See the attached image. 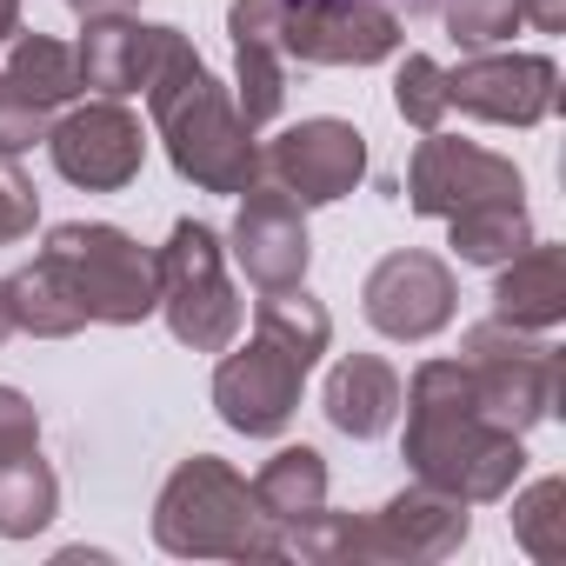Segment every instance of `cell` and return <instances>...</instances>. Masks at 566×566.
Segmentation results:
<instances>
[{"label":"cell","instance_id":"1","mask_svg":"<svg viewBox=\"0 0 566 566\" xmlns=\"http://www.w3.org/2000/svg\"><path fill=\"white\" fill-rule=\"evenodd\" d=\"M400 407H407V467L420 486L453 493L467 506H493L520 486L526 447H520V433H506L480 413L460 360H420Z\"/></svg>","mask_w":566,"mask_h":566},{"label":"cell","instance_id":"2","mask_svg":"<svg viewBox=\"0 0 566 566\" xmlns=\"http://www.w3.org/2000/svg\"><path fill=\"white\" fill-rule=\"evenodd\" d=\"M140 94H147V114H154L180 180H193L200 193H247L260 180L253 127L240 120L233 94L207 74V61L193 54V41L180 28H160V54H154V74Z\"/></svg>","mask_w":566,"mask_h":566},{"label":"cell","instance_id":"3","mask_svg":"<svg viewBox=\"0 0 566 566\" xmlns=\"http://www.w3.org/2000/svg\"><path fill=\"white\" fill-rule=\"evenodd\" d=\"M154 539L174 559H280V526L260 513L253 486L213 453H193L167 473L154 500Z\"/></svg>","mask_w":566,"mask_h":566},{"label":"cell","instance_id":"4","mask_svg":"<svg viewBox=\"0 0 566 566\" xmlns=\"http://www.w3.org/2000/svg\"><path fill=\"white\" fill-rule=\"evenodd\" d=\"M227 34L273 41L287 67H380L407 41L387 0H233Z\"/></svg>","mask_w":566,"mask_h":566},{"label":"cell","instance_id":"5","mask_svg":"<svg viewBox=\"0 0 566 566\" xmlns=\"http://www.w3.org/2000/svg\"><path fill=\"white\" fill-rule=\"evenodd\" d=\"M41 260L67 280V294L81 301L87 321L101 327H140L147 314H160V273L154 253L107 227V220H61L41 247Z\"/></svg>","mask_w":566,"mask_h":566},{"label":"cell","instance_id":"6","mask_svg":"<svg viewBox=\"0 0 566 566\" xmlns=\"http://www.w3.org/2000/svg\"><path fill=\"white\" fill-rule=\"evenodd\" d=\"M460 367H467V387L480 400V413L506 433H533L553 407H559V347L546 334H526V327H506V321H480L467 327L460 340Z\"/></svg>","mask_w":566,"mask_h":566},{"label":"cell","instance_id":"7","mask_svg":"<svg viewBox=\"0 0 566 566\" xmlns=\"http://www.w3.org/2000/svg\"><path fill=\"white\" fill-rule=\"evenodd\" d=\"M160 273V314L180 347L193 354H227L240 334V294L227 280V247L207 220H174L167 247L154 253Z\"/></svg>","mask_w":566,"mask_h":566},{"label":"cell","instance_id":"8","mask_svg":"<svg viewBox=\"0 0 566 566\" xmlns=\"http://www.w3.org/2000/svg\"><path fill=\"white\" fill-rule=\"evenodd\" d=\"M260 180L294 193L301 207H334L367 180V134L354 120H301L260 154Z\"/></svg>","mask_w":566,"mask_h":566},{"label":"cell","instance_id":"9","mask_svg":"<svg viewBox=\"0 0 566 566\" xmlns=\"http://www.w3.org/2000/svg\"><path fill=\"white\" fill-rule=\"evenodd\" d=\"M473 533L467 520V500L453 493H433V486H407L394 493L380 513H354V566L367 559H394V566H433L447 553H460Z\"/></svg>","mask_w":566,"mask_h":566},{"label":"cell","instance_id":"10","mask_svg":"<svg viewBox=\"0 0 566 566\" xmlns=\"http://www.w3.org/2000/svg\"><path fill=\"white\" fill-rule=\"evenodd\" d=\"M301 387H307V360H294L266 334H253L240 354H227L213 367V407L247 440H273L280 427H287L301 413Z\"/></svg>","mask_w":566,"mask_h":566},{"label":"cell","instance_id":"11","mask_svg":"<svg viewBox=\"0 0 566 566\" xmlns=\"http://www.w3.org/2000/svg\"><path fill=\"white\" fill-rule=\"evenodd\" d=\"M227 253L240 260V273L253 280L260 294L301 287V280H307V260H314V240H307V207H301L294 193H280L273 180H253V187L240 193V213H233Z\"/></svg>","mask_w":566,"mask_h":566},{"label":"cell","instance_id":"12","mask_svg":"<svg viewBox=\"0 0 566 566\" xmlns=\"http://www.w3.org/2000/svg\"><path fill=\"white\" fill-rule=\"evenodd\" d=\"M447 107L493 127H539L559 107V67L546 54H473L447 67Z\"/></svg>","mask_w":566,"mask_h":566},{"label":"cell","instance_id":"13","mask_svg":"<svg viewBox=\"0 0 566 566\" xmlns=\"http://www.w3.org/2000/svg\"><path fill=\"white\" fill-rule=\"evenodd\" d=\"M360 307H367V321H374L387 340H433V334L453 321V307H460L453 266H447L440 253L400 247V253H387V260L367 273Z\"/></svg>","mask_w":566,"mask_h":566},{"label":"cell","instance_id":"14","mask_svg":"<svg viewBox=\"0 0 566 566\" xmlns=\"http://www.w3.org/2000/svg\"><path fill=\"white\" fill-rule=\"evenodd\" d=\"M48 154H54L61 180H74L87 193H120L147 160V134L120 101H87V107H67L54 120Z\"/></svg>","mask_w":566,"mask_h":566},{"label":"cell","instance_id":"15","mask_svg":"<svg viewBox=\"0 0 566 566\" xmlns=\"http://www.w3.org/2000/svg\"><path fill=\"white\" fill-rule=\"evenodd\" d=\"M520 193V167L473 147V140H453V134H427L413 147V167H407V207L427 213V220H453L480 200H513Z\"/></svg>","mask_w":566,"mask_h":566},{"label":"cell","instance_id":"16","mask_svg":"<svg viewBox=\"0 0 566 566\" xmlns=\"http://www.w3.org/2000/svg\"><path fill=\"white\" fill-rule=\"evenodd\" d=\"M154 54H160V28H147L134 14H101V21H87L74 67H81V87H94L101 101H127L147 87Z\"/></svg>","mask_w":566,"mask_h":566},{"label":"cell","instance_id":"17","mask_svg":"<svg viewBox=\"0 0 566 566\" xmlns=\"http://www.w3.org/2000/svg\"><path fill=\"white\" fill-rule=\"evenodd\" d=\"M493 321L546 334L566 321V247H520L506 266H493Z\"/></svg>","mask_w":566,"mask_h":566},{"label":"cell","instance_id":"18","mask_svg":"<svg viewBox=\"0 0 566 566\" xmlns=\"http://www.w3.org/2000/svg\"><path fill=\"white\" fill-rule=\"evenodd\" d=\"M400 374L380 360V354H347L334 374H327V394H321V407H327V420L347 433V440H380L394 420H400Z\"/></svg>","mask_w":566,"mask_h":566},{"label":"cell","instance_id":"19","mask_svg":"<svg viewBox=\"0 0 566 566\" xmlns=\"http://www.w3.org/2000/svg\"><path fill=\"white\" fill-rule=\"evenodd\" d=\"M0 81H8L14 94H28L34 107H48V114L74 107V101L87 94V87H81V67H74V48H61V41H48V34H14Z\"/></svg>","mask_w":566,"mask_h":566},{"label":"cell","instance_id":"20","mask_svg":"<svg viewBox=\"0 0 566 566\" xmlns=\"http://www.w3.org/2000/svg\"><path fill=\"white\" fill-rule=\"evenodd\" d=\"M8 314H14V334H34V340H67L87 327L81 301L67 294V280L34 253V266L8 273Z\"/></svg>","mask_w":566,"mask_h":566},{"label":"cell","instance_id":"21","mask_svg":"<svg viewBox=\"0 0 566 566\" xmlns=\"http://www.w3.org/2000/svg\"><path fill=\"white\" fill-rule=\"evenodd\" d=\"M253 500L273 526H294L314 506H327V460L314 447H280L260 473H253Z\"/></svg>","mask_w":566,"mask_h":566},{"label":"cell","instance_id":"22","mask_svg":"<svg viewBox=\"0 0 566 566\" xmlns=\"http://www.w3.org/2000/svg\"><path fill=\"white\" fill-rule=\"evenodd\" d=\"M447 227H453V253L467 266H506L520 247H533V220H526L520 193L513 200H480V207L453 213Z\"/></svg>","mask_w":566,"mask_h":566},{"label":"cell","instance_id":"23","mask_svg":"<svg viewBox=\"0 0 566 566\" xmlns=\"http://www.w3.org/2000/svg\"><path fill=\"white\" fill-rule=\"evenodd\" d=\"M61 513V480L41 453L0 460V539H34Z\"/></svg>","mask_w":566,"mask_h":566},{"label":"cell","instance_id":"24","mask_svg":"<svg viewBox=\"0 0 566 566\" xmlns=\"http://www.w3.org/2000/svg\"><path fill=\"white\" fill-rule=\"evenodd\" d=\"M233 107L247 127H266L287 107V54L273 41H253V34L233 41Z\"/></svg>","mask_w":566,"mask_h":566},{"label":"cell","instance_id":"25","mask_svg":"<svg viewBox=\"0 0 566 566\" xmlns=\"http://www.w3.org/2000/svg\"><path fill=\"white\" fill-rule=\"evenodd\" d=\"M253 334H266V340H280L294 360H321L327 354V340H334V321H327V307L307 294V287H280V294H260V327Z\"/></svg>","mask_w":566,"mask_h":566},{"label":"cell","instance_id":"26","mask_svg":"<svg viewBox=\"0 0 566 566\" xmlns=\"http://www.w3.org/2000/svg\"><path fill=\"white\" fill-rule=\"evenodd\" d=\"M513 539L533 553V559H566V480L559 473H546V480H533L520 500H513Z\"/></svg>","mask_w":566,"mask_h":566},{"label":"cell","instance_id":"27","mask_svg":"<svg viewBox=\"0 0 566 566\" xmlns=\"http://www.w3.org/2000/svg\"><path fill=\"white\" fill-rule=\"evenodd\" d=\"M394 107H400L407 127L433 134V127L453 114V107H447V67H440L433 54H407L400 74H394Z\"/></svg>","mask_w":566,"mask_h":566},{"label":"cell","instance_id":"28","mask_svg":"<svg viewBox=\"0 0 566 566\" xmlns=\"http://www.w3.org/2000/svg\"><path fill=\"white\" fill-rule=\"evenodd\" d=\"M440 14H447V34H453L467 54H480V48L513 41V28H520V0H440Z\"/></svg>","mask_w":566,"mask_h":566},{"label":"cell","instance_id":"29","mask_svg":"<svg viewBox=\"0 0 566 566\" xmlns=\"http://www.w3.org/2000/svg\"><path fill=\"white\" fill-rule=\"evenodd\" d=\"M54 120L61 114H48V107H34L28 94H14L8 81H0V154H28V147H41L48 134H54Z\"/></svg>","mask_w":566,"mask_h":566},{"label":"cell","instance_id":"30","mask_svg":"<svg viewBox=\"0 0 566 566\" xmlns=\"http://www.w3.org/2000/svg\"><path fill=\"white\" fill-rule=\"evenodd\" d=\"M34 220H41V193H34V180L14 167V154H0V247L28 240Z\"/></svg>","mask_w":566,"mask_h":566},{"label":"cell","instance_id":"31","mask_svg":"<svg viewBox=\"0 0 566 566\" xmlns=\"http://www.w3.org/2000/svg\"><path fill=\"white\" fill-rule=\"evenodd\" d=\"M41 447V413L21 387H0V460H21Z\"/></svg>","mask_w":566,"mask_h":566},{"label":"cell","instance_id":"32","mask_svg":"<svg viewBox=\"0 0 566 566\" xmlns=\"http://www.w3.org/2000/svg\"><path fill=\"white\" fill-rule=\"evenodd\" d=\"M520 21H533L539 34H566V0H520Z\"/></svg>","mask_w":566,"mask_h":566},{"label":"cell","instance_id":"33","mask_svg":"<svg viewBox=\"0 0 566 566\" xmlns=\"http://www.w3.org/2000/svg\"><path fill=\"white\" fill-rule=\"evenodd\" d=\"M67 8H74L81 21H101V14H134L140 0H67Z\"/></svg>","mask_w":566,"mask_h":566},{"label":"cell","instance_id":"34","mask_svg":"<svg viewBox=\"0 0 566 566\" xmlns=\"http://www.w3.org/2000/svg\"><path fill=\"white\" fill-rule=\"evenodd\" d=\"M21 34V0H0V48Z\"/></svg>","mask_w":566,"mask_h":566},{"label":"cell","instance_id":"35","mask_svg":"<svg viewBox=\"0 0 566 566\" xmlns=\"http://www.w3.org/2000/svg\"><path fill=\"white\" fill-rule=\"evenodd\" d=\"M8 334H14V314H8V280H0V347H8Z\"/></svg>","mask_w":566,"mask_h":566},{"label":"cell","instance_id":"36","mask_svg":"<svg viewBox=\"0 0 566 566\" xmlns=\"http://www.w3.org/2000/svg\"><path fill=\"white\" fill-rule=\"evenodd\" d=\"M387 8H394V14H400V8H407V14H427V8H440V0H387Z\"/></svg>","mask_w":566,"mask_h":566}]
</instances>
